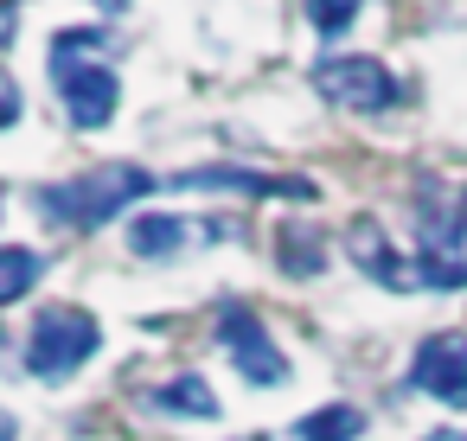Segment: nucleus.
Returning <instances> with one entry per match:
<instances>
[{"mask_svg":"<svg viewBox=\"0 0 467 441\" xmlns=\"http://www.w3.org/2000/svg\"><path fill=\"white\" fill-rule=\"evenodd\" d=\"M109 52H116V33L109 26H65V33H52L46 65H52V90H58L71 128H109L116 122L122 77H116Z\"/></svg>","mask_w":467,"mask_h":441,"instance_id":"obj_1","label":"nucleus"},{"mask_svg":"<svg viewBox=\"0 0 467 441\" xmlns=\"http://www.w3.org/2000/svg\"><path fill=\"white\" fill-rule=\"evenodd\" d=\"M154 186H161V173L129 167V160H109V167L65 173V179H52V186H33V211H39L46 224H65V231H97V224L122 218L129 205H141Z\"/></svg>","mask_w":467,"mask_h":441,"instance_id":"obj_2","label":"nucleus"},{"mask_svg":"<svg viewBox=\"0 0 467 441\" xmlns=\"http://www.w3.org/2000/svg\"><path fill=\"white\" fill-rule=\"evenodd\" d=\"M97 345H103L97 313L58 301V307H46V313L33 320V333H26V371H33L39 384H65L71 371H84V364L97 358Z\"/></svg>","mask_w":467,"mask_h":441,"instance_id":"obj_3","label":"nucleus"},{"mask_svg":"<svg viewBox=\"0 0 467 441\" xmlns=\"http://www.w3.org/2000/svg\"><path fill=\"white\" fill-rule=\"evenodd\" d=\"M314 90H320L333 109H346V116H384V109L403 103L397 71H384V65L365 58V52H352V58H320V65H314Z\"/></svg>","mask_w":467,"mask_h":441,"instance_id":"obj_4","label":"nucleus"},{"mask_svg":"<svg viewBox=\"0 0 467 441\" xmlns=\"http://www.w3.org/2000/svg\"><path fill=\"white\" fill-rule=\"evenodd\" d=\"M467 243V186L422 173L416 179V250L422 256H461Z\"/></svg>","mask_w":467,"mask_h":441,"instance_id":"obj_5","label":"nucleus"},{"mask_svg":"<svg viewBox=\"0 0 467 441\" xmlns=\"http://www.w3.org/2000/svg\"><path fill=\"white\" fill-rule=\"evenodd\" d=\"M218 345L231 352V364H237L250 384H263V390L288 384V352L269 339V326H263L250 307H224V313H218Z\"/></svg>","mask_w":467,"mask_h":441,"instance_id":"obj_6","label":"nucleus"},{"mask_svg":"<svg viewBox=\"0 0 467 441\" xmlns=\"http://www.w3.org/2000/svg\"><path fill=\"white\" fill-rule=\"evenodd\" d=\"M410 390L448 409H467V333H429L410 352Z\"/></svg>","mask_w":467,"mask_h":441,"instance_id":"obj_7","label":"nucleus"},{"mask_svg":"<svg viewBox=\"0 0 467 441\" xmlns=\"http://www.w3.org/2000/svg\"><path fill=\"white\" fill-rule=\"evenodd\" d=\"M167 186L180 192H237V199H314V179H275V173H256V167H186V173H167Z\"/></svg>","mask_w":467,"mask_h":441,"instance_id":"obj_8","label":"nucleus"},{"mask_svg":"<svg viewBox=\"0 0 467 441\" xmlns=\"http://www.w3.org/2000/svg\"><path fill=\"white\" fill-rule=\"evenodd\" d=\"M346 250H352V262H358L365 275H378L384 288H416V262H403V256L390 250V237H384L378 218H352Z\"/></svg>","mask_w":467,"mask_h":441,"instance_id":"obj_9","label":"nucleus"},{"mask_svg":"<svg viewBox=\"0 0 467 441\" xmlns=\"http://www.w3.org/2000/svg\"><path fill=\"white\" fill-rule=\"evenodd\" d=\"M186 218H173V211H135L129 218V250L141 256V262H167V256H180L186 250Z\"/></svg>","mask_w":467,"mask_h":441,"instance_id":"obj_10","label":"nucleus"},{"mask_svg":"<svg viewBox=\"0 0 467 441\" xmlns=\"http://www.w3.org/2000/svg\"><path fill=\"white\" fill-rule=\"evenodd\" d=\"M275 262H282V275L314 282V275H327V237L314 224H282L275 231Z\"/></svg>","mask_w":467,"mask_h":441,"instance_id":"obj_11","label":"nucleus"},{"mask_svg":"<svg viewBox=\"0 0 467 441\" xmlns=\"http://www.w3.org/2000/svg\"><path fill=\"white\" fill-rule=\"evenodd\" d=\"M148 403L167 409V415H205V422H218V396H212V384H205L199 371H180L173 384L148 390Z\"/></svg>","mask_w":467,"mask_h":441,"instance_id":"obj_12","label":"nucleus"},{"mask_svg":"<svg viewBox=\"0 0 467 441\" xmlns=\"http://www.w3.org/2000/svg\"><path fill=\"white\" fill-rule=\"evenodd\" d=\"M358 435H365V409L352 403H327L295 422V441H358Z\"/></svg>","mask_w":467,"mask_h":441,"instance_id":"obj_13","label":"nucleus"},{"mask_svg":"<svg viewBox=\"0 0 467 441\" xmlns=\"http://www.w3.org/2000/svg\"><path fill=\"white\" fill-rule=\"evenodd\" d=\"M39 275H46V256H39V250H26V243H0V307L20 301V294H33Z\"/></svg>","mask_w":467,"mask_h":441,"instance_id":"obj_14","label":"nucleus"},{"mask_svg":"<svg viewBox=\"0 0 467 441\" xmlns=\"http://www.w3.org/2000/svg\"><path fill=\"white\" fill-rule=\"evenodd\" d=\"M358 7H365V0H301V20H307L320 39H339V33L358 20Z\"/></svg>","mask_w":467,"mask_h":441,"instance_id":"obj_15","label":"nucleus"},{"mask_svg":"<svg viewBox=\"0 0 467 441\" xmlns=\"http://www.w3.org/2000/svg\"><path fill=\"white\" fill-rule=\"evenodd\" d=\"M20 109H26V97H20V84H14V71L0 65V128H14L20 122Z\"/></svg>","mask_w":467,"mask_h":441,"instance_id":"obj_16","label":"nucleus"},{"mask_svg":"<svg viewBox=\"0 0 467 441\" xmlns=\"http://www.w3.org/2000/svg\"><path fill=\"white\" fill-rule=\"evenodd\" d=\"M422 441H467V428H435V435H422Z\"/></svg>","mask_w":467,"mask_h":441,"instance_id":"obj_17","label":"nucleus"},{"mask_svg":"<svg viewBox=\"0 0 467 441\" xmlns=\"http://www.w3.org/2000/svg\"><path fill=\"white\" fill-rule=\"evenodd\" d=\"M129 7V0H97V14H122Z\"/></svg>","mask_w":467,"mask_h":441,"instance_id":"obj_18","label":"nucleus"},{"mask_svg":"<svg viewBox=\"0 0 467 441\" xmlns=\"http://www.w3.org/2000/svg\"><path fill=\"white\" fill-rule=\"evenodd\" d=\"M0 441H14V415H0Z\"/></svg>","mask_w":467,"mask_h":441,"instance_id":"obj_19","label":"nucleus"},{"mask_svg":"<svg viewBox=\"0 0 467 441\" xmlns=\"http://www.w3.org/2000/svg\"><path fill=\"white\" fill-rule=\"evenodd\" d=\"M0 211H7V186H0Z\"/></svg>","mask_w":467,"mask_h":441,"instance_id":"obj_20","label":"nucleus"}]
</instances>
